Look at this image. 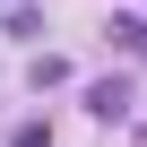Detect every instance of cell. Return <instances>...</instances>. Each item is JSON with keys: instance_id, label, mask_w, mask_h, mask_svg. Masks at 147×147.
<instances>
[{"instance_id": "obj_1", "label": "cell", "mask_w": 147, "mask_h": 147, "mask_svg": "<svg viewBox=\"0 0 147 147\" xmlns=\"http://www.w3.org/2000/svg\"><path fill=\"white\" fill-rule=\"evenodd\" d=\"M87 113H95V121H121V113H130V87H121V78L87 87Z\"/></svg>"}, {"instance_id": "obj_2", "label": "cell", "mask_w": 147, "mask_h": 147, "mask_svg": "<svg viewBox=\"0 0 147 147\" xmlns=\"http://www.w3.org/2000/svg\"><path fill=\"white\" fill-rule=\"evenodd\" d=\"M9 147H52V138H43V121H26V130L9 138Z\"/></svg>"}]
</instances>
